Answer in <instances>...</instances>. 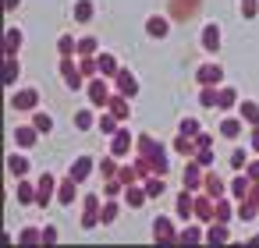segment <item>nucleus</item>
<instances>
[{
	"label": "nucleus",
	"instance_id": "obj_23",
	"mask_svg": "<svg viewBox=\"0 0 259 248\" xmlns=\"http://www.w3.org/2000/svg\"><path fill=\"white\" fill-rule=\"evenodd\" d=\"M121 202H124V206H132V209L146 206V202H149V195H146V184H142V181H135V184H124V195H121Z\"/></svg>",
	"mask_w": 259,
	"mask_h": 248
},
{
	"label": "nucleus",
	"instance_id": "obj_36",
	"mask_svg": "<svg viewBox=\"0 0 259 248\" xmlns=\"http://www.w3.org/2000/svg\"><path fill=\"white\" fill-rule=\"evenodd\" d=\"M96 121H100V117L93 114V107L75 110V128H78V131H93V128H96Z\"/></svg>",
	"mask_w": 259,
	"mask_h": 248
},
{
	"label": "nucleus",
	"instance_id": "obj_20",
	"mask_svg": "<svg viewBox=\"0 0 259 248\" xmlns=\"http://www.w3.org/2000/svg\"><path fill=\"white\" fill-rule=\"evenodd\" d=\"M11 138H15V145H18V149H25V153H29V149L39 142V131H36V124H22V128H15V131H11Z\"/></svg>",
	"mask_w": 259,
	"mask_h": 248
},
{
	"label": "nucleus",
	"instance_id": "obj_46",
	"mask_svg": "<svg viewBox=\"0 0 259 248\" xmlns=\"http://www.w3.org/2000/svg\"><path fill=\"white\" fill-rule=\"evenodd\" d=\"M96 54H100L96 36H82V39H78V57H96Z\"/></svg>",
	"mask_w": 259,
	"mask_h": 248
},
{
	"label": "nucleus",
	"instance_id": "obj_56",
	"mask_svg": "<svg viewBox=\"0 0 259 248\" xmlns=\"http://www.w3.org/2000/svg\"><path fill=\"white\" fill-rule=\"evenodd\" d=\"M248 149L259 153V124H248Z\"/></svg>",
	"mask_w": 259,
	"mask_h": 248
},
{
	"label": "nucleus",
	"instance_id": "obj_15",
	"mask_svg": "<svg viewBox=\"0 0 259 248\" xmlns=\"http://www.w3.org/2000/svg\"><path fill=\"white\" fill-rule=\"evenodd\" d=\"M170 25H174V22H170L167 15H149V18H146V36H149V39H167V36H170Z\"/></svg>",
	"mask_w": 259,
	"mask_h": 248
},
{
	"label": "nucleus",
	"instance_id": "obj_24",
	"mask_svg": "<svg viewBox=\"0 0 259 248\" xmlns=\"http://www.w3.org/2000/svg\"><path fill=\"white\" fill-rule=\"evenodd\" d=\"M107 110L117 117V121H128L132 117V107H128V96H121V92H110V100H107Z\"/></svg>",
	"mask_w": 259,
	"mask_h": 248
},
{
	"label": "nucleus",
	"instance_id": "obj_29",
	"mask_svg": "<svg viewBox=\"0 0 259 248\" xmlns=\"http://www.w3.org/2000/svg\"><path fill=\"white\" fill-rule=\"evenodd\" d=\"M18 75H22V57H4V85H18Z\"/></svg>",
	"mask_w": 259,
	"mask_h": 248
},
{
	"label": "nucleus",
	"instance_id": "obj_16",
	"mask_svg": "<svg viewBox=\"0 0 259 248\" xmlns=\"http://www.w3.org/2000/svg\"><path fill=\"white\" fill-rule=\"evenodd\" d=\"M202 191L213 195V199H224V195H227V181H224L213 167H206V174H202Z\"/></svg>",
	"mask_w": 259,
	"mask_h": 248
},
{
	"label": "nucleus",
	"instance_id": "obj_25",
	"mask_svg": "<svg viewBox=\"0 0 259 248\" xmlns=\"http://www.w3.org/2000/svg\"><path fill=\"white\" fill-rule=\"evenodd\" d=\"M241 128H245V121H241V117H220L217 135H220V138H227V142H234V138L241 135Z\"/></svg>",
	"mask_w": 259,
	"mask_h": 248
},
{
	"label": "nucleus",
	"instance_id": "obj_48",
	"mask_svg": "<svg viewBox=\"0 0 259 248\" xmlns=\"http://www.w3.org/2000/svg\"><path fill=\"white\" fill-rule=\"evenodd\" d=\"M238 220H245V223H248V220H259V206H252L248 199H241V202H238Z\"/></svg>",
	"mask_w": 259,
	"mask_h": 248
},
{
	"label": "nucleus",
	"instance_id": "obj_47",
	"mask_svg": "<svg viewBox=\"0 0 259 248\" xmlns=\"http://www.w3.org/2000/svg\"><path fill=\"white\" fill-rule=\"evenodd\" d=\"M178 131L188 135V138H195V135L202 131V124H199V117H181V121H178Z\"/></svg>",
	"mask_w": 259,
	"mask_h": 248
},
{
	"label": "nucleus",
	"instance_id": "obj_55",
	"mask_svg": "<svg viewBox=\"0 0 259 248\" xmlns=\"http://www.w3.org/2000/svg\"><path fill=\"white\" fill-rule=\"evenodd\" d=\"M195 149H213V135L209 131H199L195 135Z\"/></svg>",
	"mask_w": 259,
	"mask_h": 248
},
{
	"label": "nucleus",
	"instance_id": "obj_31",
	"mask_svg": "<svg viewBox=\"0 0 259 248\" xmlns=\"http://www.w3.org/2000/svg\"><path fill=\"white\" fill-rule=\"evenodd\" d=\"M15 199H18L22 206H36V184H32L29 177H22L18 188H15Z\"/></svg>",
	"mask_w": 259,
	"mask_h": 248
},
{
	"label": "nucleus",
	"instance_id": "obj_35",
	"mask_svg": "<svg viewBox=\"0 0 259 248\" xmlns=\"http://www.w3.org/2000/svg\"><path fill=\"white\" fill-rule=\"evenodd\" d=\"M231 107H238V89L234 85H220V96H217V110H231Z\"/></svg>",
	"mask_w": 259,
	"mask_h": 248
},
{
	"label": "nucleus",
	"instance_id": "obj_54",
	"mask_svg": "<svg viewBox=\"0 0 259 248\" xmlns=\"http://www.w3.org/2000/svg\"><path fill=\"white\" fill-rule=\"evenodd\" d=\"M57 237H61L57 227L54 223H43V244H57Z\"/></svg>",
	"mask_w": 259,
	"mask_h": 248
},
{
	"label": "nucleus",
	"instance_id": "obj_14",
	"mask_svg": "<svg viewBox=\"0 0 259 248\" xmlns=\"http://www.w3.org/2000/svg\"><path fill=\"white\" fill-rule=\"evenodd\" d=\"M202 174H206V167L195 163V160H188L185 170H181V188H188V191H202Z\"/></svg>",
	"mask_w": 259,
	"mask_h": 248
},
{
	"label": "nucleus",
	"instance_id": "obj_5",
	"mask_svg": "<svg viewBox=\"0 0 259 248\" xmlns=\"http://www.w3.org/2000/svg\"><path fill=\"white\" fill-rule=\"evenodd\" d=\"M192 220H199V223H213V220H217V199H213V195H206V191H195Z\"/></svg>",
	"mask_w": 259,
	"mask_h": 248
},
{
	"label": "nucleus",
	"instance_id": "obj_49",
	"mask_svg": "<svg viewBox=\"0 0 259 248\" xmlns=\"http://www.w3.org/2000/svg\"><path fill=\"white\" fill-rule=\"evenodd\" d=\"M78 68H82V78H96V75H100L96 57H78Z\"/></svg>",
	"mask_w": 259,
	"mask_h": 248
},
{
	"label": "nucleus",
	"instance_id": "obj_17",
	"mask_svg": "<svg viewBox=\"0 0 259 248\" xmlns=\"http://www.w3.org/2000/svg\"><path fill=\"white\" fill-rule=\"evenodd\" d=\"M29 156H25V149H15L11 156H8V174L15 177V181H22V177H29Z\"/></svg>",
	"mask_w": 259,
	"mask_h": 248
},
{
	"label": "nucleus",
	"instance_id": "obj_10",
	"mask_svg": "<svg viewBox=\"0 0 259 248\" xmlns=\"http://www.w3.org/2000/svg\"><path fill=\"white\" fill-rule=\"evenodd\" d=\"M153 241L156 244H178V227L170 216H156L153 220Z\"/></svg>",
	"mask_w": 259,
	"mask_h": 248
},
{
	"label": "nucleus",
	"instance_id": "obj_19",
	"mask_svg": "<svg viewBox=\"0 0 259 248\" xmlns=\"http://www.w3.org/2000/svg\"><path fill=\"white\" fill-rule=\"evenodd\" d=\"M22 46H25V32H22L18 25H11V29L4 32V57H18Z\"/></svg>",
	"mask_w": 259,
	"mask_h": 248
},
{
	"label": "nucleus",
	"instance_id": "obj_41",
	"mask_svg": "<svg viewBox=\"0 0 259 248\" xmlns=\"http://www.w3.org/2000/svg\"><path fill=\"white\" fill-rule=\"evenodd\" d=\"M32 124H36L39 135H50V131H54V117H50L47 110H32Z\"/></svg>",
	"mask_w": 259,
	"mask_h": 248
},
{
	"label": "nucleus",
	"instance_id": "obj_18",
	"mask_svg": "<svg viewBox=\"0 0 259 248\" xmlns=\"http://www.w3.org/2000/svg\"><path fill=\"white\" fill-rule=\"evenodd\" d=\"M96 167H100V163H96L93 156H85V153H82V156H75V160H71V167H68V174H71V177H75V181L82 184V181H85V177H89V174H93Z\"/></svg>",
	"mask_w": 259,
	"mask_h": 248
},
{
	"label": "nucleus",
	"instance_id": "obj_33",
	"mask_svg": "<svg viewBox=\"0 0 259 248\" xmlns=\"http://www.w3.org/2000/svg\"><path fill=\"white\" fill-rule=\"evenodd\" d=\"M238 117L245 124H259V103L255 100H238Z\"/></svg>",
	"mask_w": 259,
	"mask_h": 248
},
{
	"label": "nucleus",
	"instance_id": "obj_32",
	"mask_svg": "<svg viewBox=\"0 0 259 248\" xmlns=\"http://www.w3.org/2000/svg\"><path fill=\"white\" fill-rule=\"evenodd\" d=\"M234 213H238V202H234L231 195L217 199V220H220V223H231V220H234Z\"/></svg>",
	"mask_w": 259,
	"mask_h": 248
},
{
	"label": "nucleus",
	"instance_id": "obj_38",
	"mask_svg": "<svg viewBox=\"0 0 259 248\" xmlns=\"http://www.w3.org/2000/svg\"><path fill=\"white\" fill-rule=\"evenodd\" d=\"M142 184H146V195H149V199H160L163 188H167V177H163V174H149Z\"/></svg>",
	"mask_w": 259,
	"mask_h": 248
},
{
	"label": "nucleus",
	"instance_id": "obj_58",
	"mask_svg": "<svg viewBox=\"0 0 259 248\" xmlns=\"http://www.w3.org/2000/svg\"><path fill=\"white\" fill-rule=\"evenodd\" d=\"M252 206H259V181H252V188H248V195H245Z\"/></svg>",
	"mask_w": 259,
	"mask_h": 248
},
{
	"label": "nucleus",
	"instance_id": "obj_2",
	"mask_svg": "<svg viewBox=\"0 0 259 248\" xmlns=\"http://www.w3.org/2000/svg\"><path fill=\"white\" fill-rule=\"evenodd\" d=\"M202 4L206 0H167V18L170 22H192V18H199Z\"/></svg>",
	"mask_w": 259,
	"mask_h": 248
},
{
	"label": "nucleus",
	"instance_id": "obj_6",
	"mask_svg": "<svg viewBox=\"0 0 259 248\" xmlns=\"http://www.w3.org/2000/svg\"><path fill=\"white\" fill-rule=\"evenodd\" d=\"M107 82H110V78H103V75H96V78L85 82V96H89L93 107H103V110H107V100H110V85H107Z\"/></svg>",
	"mask_w": 259,
	"mask_h": 248
},
{
	"label": "nucleus",
	"instance_id": "obj_60",
	"mask_svg": "<svg viewBox=\"0 0 259 248\" xmlns=\"http://www.w3.org/2000/svg\"><path fill=\"white\" fill-rule=\"evenodd\" d=\"M248 244H259V234H252V241H248Z\"/></svg>",
	"mask_w": 259,
	"mask_h": 248
},
{
	"label": "nucleus",
	"instance_id": "obj_42",
	"mask_svg": "<svg viewBox=\"0 0 259 248\" xmlns=\"http://www.w3.org/2000/svg\"><path fill=\"white\" fill-rule=\"evenodd\" d=\"M124 195V181L121 177H103V199H121Z\"/></svg>",
	"mask_w": 259,
	"mask_h": 248
},
{
	"label": "nucleus",
	"instance_id": "obj_34",
	"mask_svg": "<svg viewBox=\"0 0 259 248\" xmlns=\"http://www.w3.org/2000/svg\"><path fill=\"white\" fill-rule=\"evenodd\" d=\"M96 64H100V75H103V78H114V75L121 71V64H117L114 54H96Z\"/></svg>",
	"mask_w": 259,
	"mask_h": 248
},
{
	"label": "nucleus",
	"instance_id": "obj_37",
	"mask_svg": "<svg viewBox=\"0 0 259 248\" xmlns=\"http://www.w3.org/2000/svg\"><path fill=\"white\" fill-rule=\"evenodd\" d=\"M217 96H220V85H199V107L217 110Z\"/></svg>",
	"mask_w": 259,
	"mask_h": 248
},
{
	"label": "nucleus",
	"instance_id": "obj_4",
	"mask_svg": "<svg viewBox=\"0 0 259 248\" xmlns=\"http://www.w3.org/2000/svg\"><path fill=\"white\" fill-rule=\"evenodd\" d=\"M100 209H103V191H89L82 199V230H96L100 227Z\"/></svg>",
	"mask_w": 259,
	"mask_h": 248
},
{
	"label": "nucleus",
	"instance_id": "obj_28",
	"mask_svg": "<svg viewBox=\"0 0 259 248\" xmlns=\"http://www.w3.org/2000/svg\"><path fill=\"white\" fill-rule=\"evenodd\" d=\"M71 18L82 22V25H89L96 18V4H93V0H75V4H71Z\"/></svg>",
	"mask_w": 259,
	"mask_h": 248
},
{
	"label": "nucleus",
	"instance_id": "obj_22",
	"mask_svg": "<svg viewBox=\"0 0 259 248\" xmlns=\"http://www.w3.org/2000/svg\"><path fill=\"white\" fill-rule=\"evenodd\" d=\"M57 202L61 206H75L78 202V181L68 174V177H61V184H57Z\"/></svg>",
	"mask_w": 259,
	"mask_h": 248
},
{
	"label": "nucleus",
	"instance_id": "obj_27",
	"mask_svg": "<svg viewBox=\"0 0 259 248\" xmlns=\"http://www.w3.org/2000/svg\"><path fill=\"white\" fill-rule=\"evenodd\" d=\"M227 241H231V230H227V223H220V220L206 223V244H227Z\"/></svg>",
	"mask_w": 259,
	"mask_h": 248
},
{
	"label": "nucleus",
	"instance_id": "obj_52",
	"mask_svg": "<svg viewBox=\"0 0 259 248\" xmlns=\"http://www.w3.org/2000/svg\"><path fill=\"white\" fill-rule=\"evenodd\" d=\"M117 177H121V181H124V184H135V181H139V170H135V163H124V167H121V174H117Z\"/></svg>",
	"mask_w": 259,
	"mask_h": 248
},
{
	"label": "nucleus",
	"instance_id": "obj_45",
	"mask_svg": "<svg viewBox=\"0 0 259 248\" xmlns=\"http://www.w3.org/2000/svg\"><path fill=\"white\" fill-rule=\"evenodd\" d=\"M18 244H43V227H22Z\"/></svg>",
	"mask_w": 259,
	"mask_h": 248
},
{
	"label": "nucleus",
	"instance_id": "obj_59",
	"mask_svg": "<svg viewBox=\"0 0 259 248\" xmlns=\"http://www.w3.org/2000/svg\"><path fill=\"white\" fill-rule=\"evenodd\" d=\"M18 4H22V0H4V11H15Z\"/></svg>",
	"mask_w": 259,
	"mask_h": 248
},
{
	"label": "nucleus",
	"instance_id": "obj_57",
	"mask_svg": "<svg viewBox=\"0 0 259 248\" xmlns=\"http://www.w3.org/2000/svg\"><path fill=\"white\" fill-rule=\"evenodd\" d=\"M245 174H248L252 181H259V160H248V167H245Z\"/></svg>",
	"mask_w": 259,
	"mask_h": 248
},
{
	"label": "nucleus",
	"instance_id": "obj_21",
	"mask_svg": "<svg viewBox=\"0 0 259 248\" xmlns=\"http://www.w3.org/2000/svg\"><path fill=\"white\" fill-rule=\"evenodd\" d=\"M248 188H252V177H248L245 170H238V174H234V177L227 181V195H231L234 202H241V199L248 195Z\"/></svg>",
	"mask_w": 259,
	"mask_h": 248
},
{
	"label": "nucleus",
	"instance_id": "obj_40",
	"mask_svg": "<svg viewBox=\"0 0 259 248\" xmlns=\"http://www.w3.org/2000/svg\"><path fill=\"white\" fill-rule=\"evenodd\" d=\"M57 54H61V57H78V39H75L71 32H64V36L57 39Z\"/></svg>",
	"mask_w": 259,
	"mask_h": 248
},
{
	"label": "nucleus",
	"instance_id": "obj_50",
	"mask_svg": "<svg viewBox=\"0 0 259 248\" xmlns=\"http://www.w3.org/2000/svg\"><path fill=\"white\" fill-rule=\"evenodd\" d=\"M238 11H241V18L248 22V18H255L259 15V0H238Z\"/></svg>",
	"mask_w": 259,
	"mask_h": 248
},
{
	"label": "nucleus",
	"instance_id": "obj_39",
	"mask_svg": "<svg viewBox=\"0 0 259 248\" xmlns=\"http://www.w3.org/2000/svg\"><path fill=\"white\" fill-rule=\"evenodd\" d=\"M117 213H121V202H117V199H103V209H100V223H103V227H110V223L117 220Z\"/></svg>",
	"mask_w": 259,
	"mask_h": 248
},
{
	"label": "nucleus",
	"instance_id": "obj_1",
	"mask_svg": "<svg viewBox=\"0 0 259 248\" xmlns=\"http://www.w3.org/2000/svg\"><path fill=\"white\" fill-rule=\"evenodd\" d=\"M57 71H61V82H64V89H68V92H78V89H85V78H82L78 57H61Z\"/></svg>",
	"mask_w": 259,
	"mask_h": 248
},
{
	"label": "nucleus",
	"instance_id": "obj_12",
	"mask_svg": "<svg viewBox=\"0 0 259 248\" xmlns=\"http://www.w3.org/2000/svg\"><path fill=\"white\" fill-rule=\"evenodd\" d=\"M178 244H206V223L185 220V227L178 230Z\"/></svg>",
	"mask_w": 259,
	"mask_h": 248
},
{
	"label": "nucleus",
	"instance_id": "obj_13",
	"mask_svg": "<svg viewBox=\"0 0 259 248\" xmlns=\"http://www.w3.org/2000/svg\"><path fill=\"white\" fill-rule=\"evenodd\" d=\"M135 149V131H128V128H117L114 135H110V153L121 160V156H128Z\"/></svg>",
	"mask_w": 259,
	"mask_h": 248
},
{
	"label": "nucleus",
	"instance_id": "obj_8",
	"mask_svg": "<svg viewBox=\"0 0 259 248\" xmlns=\"http://www.w3.org/2000/svg\"><path fill=\"white\" fill-rule=\"evenodd\" d=\"M195 82L199 85H224V64L220 61H206L195 68Z\"/></svg>",
	"mask_w": 259,
	"mask_h": 248
},
{
	"label": "nucleus",
	"instance_id": "obj_51",
	"mask_svg": "<svg viewBox=\"0 0 259 248\" xmlns=\"http://www.w3.org/2000/svg\"><path fill=\"white\" fill-rule=\"evenodd\" d=\"M231 167H234V170H245V167H248V149L238 145V149L231 153Z\"/></svg>",
	"mask_w": 259,
	"mask_h": 248
},
{
	"label": "nucleus",
	"instance_id": "obj_9",
	"mask_svg": "<svg viewBox=\"0 0 259 248\" xmlns=\"http://www.w3.org/2000/svg\"><path fill=\"white\" fill-rule=\"evenodd\" d=\"M110 82H114V92H121V96H128V100H135V96H139V89H142V85H139V78H135V71H128V68H121Z\"/></svg>",
	"mask_w": 259,
	"mask_h": 248
},
{
	"label": "nucleus",
	"instance_id": "obj_53",
	"mask_svg": "<svg viewBox=\"0 0 259 248\" xmlns=\"http://www.w3.org/2000/svg\"><path fill=\"white\" fill-rule=\"evenodd\" d=\"M195 163H202V167H213V149H195V156H192Z\"/></svg>",
	"mask_w": 259,
	"mask_h": 248
},
{
	"label": "nucleus",
	"instance_id": "obj_44",
	"mask_svg": "<svg viewBox=\"0 0 259 248\" xmlns=\"http://www.w3.org/2000/svg\"><path fill=\"white\" fill-rule=\"evenodd\" d=\"M96 163H100V174H103V177H117V174H121V163H117V156H114V153H110V156H103V160H96Z\"/></svg>",
	"mask_w": 259,
	"mask_h": 248
},
{
	"label": "nucleus",
	"instance_id": "obj_3",
	"mask_svg": "<svg viewBox=\"0 0 259 248\" xmlns=\"http://www.w3.org/2000/svg\"><path fill=\"white\" fill-rule=\"evenodd\" d=\"M8 107L18 110V114H32V110L39 107V89H36V85H22V89H15L11 100H8Z\"/></svg>",
	"mask_w": 259,
	"mask_h": 248
},
{
	"label": "nucleus",
	"instance_id": "obj_7",
	"mask_svg": "<svg viewBox=\"0 0 259 248\" xmlns=\"http://www.w3.org/2000/svg\"><path fill=\"white\" fill-rule=\"evenodd\" d=\"M57 184H61V177H54L50 170L36 181V206H39V209H47L50 199H57Z\"/></svg>",
	"mask_w": 259,
	"mask_h": 248
},
{
	"label": "nucleus",
	"instance_id": "obj_26",
	"mask_svg": "<svg viewBox=\"0 0 259 248\" xmlns=\"http://www.w3.org/2000/svg\"><path fill=\"white\" fill-rule=\"evenodd\" d=\"M192 202H195V191L181 188V191H178V199H174V216H181V220H192Z\"/></svg>",
	"mask_w": 259,
	"mask_h": 248
},
{
	"label": "nucleus",
	"instance_id": "obj_43",
	"mask_svg": "<svg viewBox=\"0 0 259 248\" xmlns=\"http://www.w3.org/2000/svg\"><path fill=\"white\" fill-rule=\"evenodd\" d=\"M117 128H121V121H117L110 110H107V114H100V121H96V131H103V135H114Z\"/></svg>",
	"mask_w": 259,
	"mask_h": 248
},
{
	"label": "nucleus",
	"instance_id": "obj_30",
	"mask_svg": "<svg viewBox=\"0 0 259 248\" xmlns=\"http://www.w3.org/2000/svg\"><path fill=\"white\" fill-rule=\"evenodd\" d=\"M170 153H178V156L192 160V156H195V138H188V135H181V131H178V138L170 142Z\"/></svg>",
	"mask_w": 259,
	"mask_h": 248
},
{
	"label": "nucleus",
	"instance_id": "obj_11",
	"mask_svg": "<svg viewBox=\"0 0 259 248\" xmlns=\"http://www.w3.org/2000/svg\"><path fill=\"white\" fill-rule=\"evenodd\" d=\"M220 39H224L220 22H206V25H202V36H199V46L213 57V54H220Z\"/></svg>",
	"mask_w": 259,
	"mask_h": 248
}]
</instances>
